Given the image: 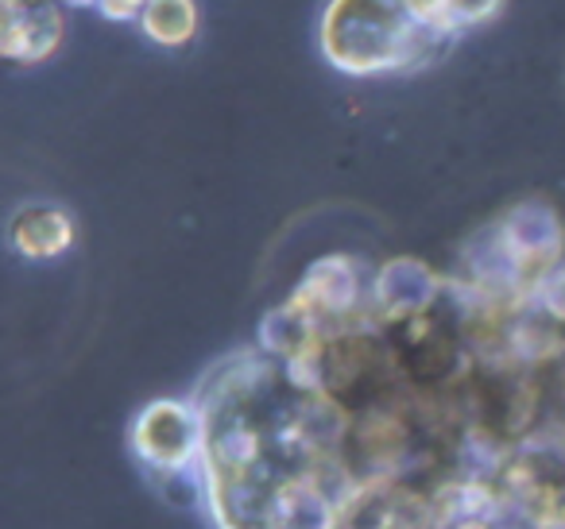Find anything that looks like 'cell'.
Listing matches in <instances>:
<instances>
[{
	"label": "cell",
	"instance_id": "cell-1",
	"mask_svg": "<svg viewBox=\"0 0 565 529\" xmlns=\"http://www.w3.org/2000/svg\"><path fill=\"white\" fill-rule=\"evenodd\" d=\"M418 24L399 0H330L318 24V43L330 66L353 78L415 71Z\"/></svg>",
	"mask_w": 565,
	"mask_h": 529
},
{
	"label": "cell",
	"instance_id": "cell-2",
	"mask_svg": "<svg viewBox=\"0 0 565 529\" xmlns=\"http://www.w3.org/2000/svg\"><path fill=\"white\" fill-rule=\"evenodd\" d=\"M132 449L143 464L163 475H179L198 452V418L182 402H151L132 425Z\"/></svg>",
	"mask_w": 565,
	"mask_h": 529
},
{
	"label": "cell",
	"instance_id": "cell-3",
	"mask_svg": "<svg viewBox=\"0 0 565 529\" xmlns=\"http://www.w3.org/2000/svg\"><path fill=\"white\" fill-rule=\"evenodd\" d=\"M0 51L12 63H43L63 43V12L51 0H0Z\"/></svg>",
	"mask_w": 565,
	"mask_h": 529
},
{
	"label": "cell",
	"instance_id": "cell-4",
	"mask_svg": "<svg viewBox=\"0 0 565 529\" xmlns=\"http://www.w3.org/2000/svg\"><path fill=\"white\" fill-rule=\"evenodd\" d=\"M338 529H434V514L392 483H369L345 498Z\"/></svg>",
	"mask_w": 565,
	"mask_h": 529
},
{
	"label": "cell",
	"instance_id": "cell-5",
	"mask_svg": "<svg viewBox=\"0 0 565 529\" xmlns=\"http://www.w3.org/2000/svg\"><path fill=\"white\" fill-rule=\"evenodd\" d=\"M291 302L302 305L322 328H330V321L349 317L356 310V302H361V279H356L353 259H318L307 271V279H302V287L295 290Z\"/></svg>",
	"mask_w": 565,
	"mask_h": 529
},
{
	"label": "cell",
	"instance_id": "cell-6",
	"mask_svg": "<svg viewBox=\"0 0 565 529\" xmlns=\"http://www.w3.org/2000/svg\"><path fill=\"white\" fill-rule=\"evenodd\" d=\"M438 298V279L418 259H392L372 282V310L384 321H407L426 313Z\"/></svg>",
	"mask_w": 565,
	"mask_h": 529
},
{
	"label": "cell",
	"instance_id": "cell-7",
	"mask_svg": "<svg viewBox=\"0 0 565 529\" xmlns=\"http://www.w3.org/2000/svg\"><path fill=\"white\" fill-rule=\"evenodd\" d=\"M9 244L24 259H55L74 244V220L58 205H24L9 220Z\"/></svg>",
	"mask_w": 565,
	"mask_h": 529
},
{
	"label": "cell",
	"instance_id": "cell-8",
	"mask_svg": "<svg viewBox=\"0 0 565 529\" xmlns=\"http://www.w3.org/2000/svg\"><path fill=\"white\" fill-rule=\"evenodd\" d=\"M140 28L159 47H182L198 32V4L194 0H148Z\"/></svg>",
	"mask_w": 565,
	"mask_h": 529
},
{
	"label": "cell",
	"instance_id": "cell-9",
	"mask_svg": "<svg viewBox=\"0 0 565 529\" xmlns=\"http://www.w3.org/2000/svg\"><path fill=\"white\" fill-rule=\"evenodd\" d=\"M500 9H503V0H446V4H441L438 28L446 35H457V32H465V28H477V24H484V20H492Z\"/></svg>",
	"mask_w": 565,
	"mask_h": 529
},
{
	"label": "cell",
	"instance_id": "cell-10",
	"mask_svg": "<svg viewBox=\"0 0 565 529\" xmlns=\"http://www.w3.org/2000/svg\"><path fill=\"white\" fill-rule=\"evenodd\" d=\"M534 294H539V305L550 313L554 321H562L565 325V263H557L554 271H546L539 279V287H534Z\"/></svg>",
	"mask_w": 565,
	"mask_h": 529
},
{
	"label": "cell",
	"instance_id": "cell-11",
	"mask_svg": "<svg viewBox=\"0 0 565 529\" xmlns=\"http://www.w3.org/2000/svg\"><path fill=\"white\" fill-rule=\"evenodd\" d=\"M148 0H97V12L105 20H140Z\"/></svg>",
	"mask_w": 565,
	"mask_h": 529
},
{
	"label": "cell",
	"instance_id": "cell-12",
	"mask_svg": "<svg viewBox=\"0 0 565 529\" xmlns=\"http://www.w3.org/2000/svg\"><path fill=\"white\" fill-rule=\"evenodd\" d=\"M399 4L411 12V17L418 20V24L438 28V20H441V4H446V0H399Z\"/></svg>",
	"mask_w": 565,
	"mask_h": 529
},
{
	"label": "cell",
	"instance_id": "cell-13",
	"mask_svg": "<svg viewBox=\"0 0 565 529\" xmlns=\"http://www.w3.org/2000/svg\"><path fill=\"white\" fill-rule=\"evenodd\" d=\"M434 529H492L488 518H454V521H438Z\"/></svg>",
	"mask_w": 565,
	"mask_h": 529
},
{
	"label": "cell",
	"instance_id": "cell-14",
	"mask_svg": "<svg viewBox=\"0 0 565 529\" xmlns=\"http://www.w3.org/2000/svg\"><path fill=\"white\" fill-rule=\"evenodd\" d=\"M66 4H78L82 9V4H97V0H66Z\"/></svg>",
	"mask_w": 565,
	"mask_h": 529
}]
</instances>
